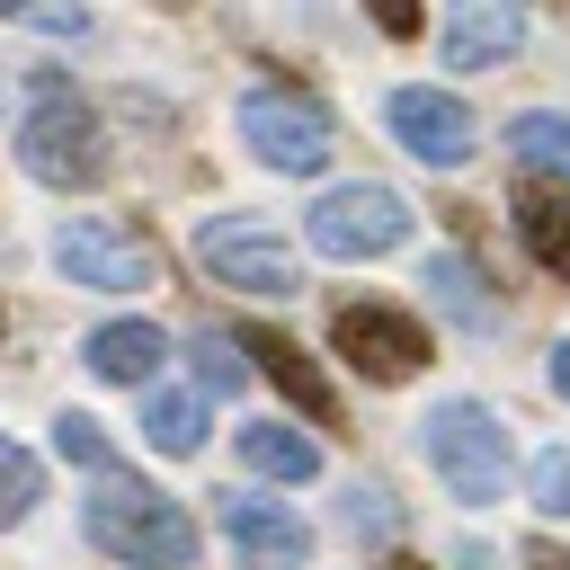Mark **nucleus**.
<instances>
[{
    "label": "nucleus",
    "mask_w": 570,
    "mask_h": 570,
    "mask_svg": "<svg viewBox=\"0 0 570 570\" xmlns=\"http://www.w3.org/2000/svg\"><path fill=\"white\" fill-rule=\"evenodd\" d=\"M80 525H89V543L116 552L125 570H196V525H187V508H178L169 490H151V481L107 472V481L89 490Z\"/></svg>",
    "instance_id": "1"
},
{
    "label": "nucleus",
    "mask_w": 570,
    "mask_h": 570,
    "mask_svg": "<svg viewBox=\"0 0 570 570\" xmlns=\"http://www.w3.org/2000/svg\"><path fill=\"white\" fill-rule=\"evenodd\" d=\"M18 160L45 187H98L107 178V134H98L89 98H71L62 80H45L36 107H27V125H18Z\"/></svg>",
    "instance_id": "2"
},
{
    "label": "nucleus",
    "mask_w": 570,
    "mask_h": 570,
    "mask_svg": "<svg viewBox=\"0 0 570 570\" xmlns=\"http://www.w3.org/2000/svg\"><path fill=\"white\" fill-rule=\"evenodd\" d=\"M419 445L436 463V481L463 499V508H490L508 490V428L481 410V401H436L419 419Z\"/></svg>",
    "instance_id": "3"
},
{
    "label": "nucleus",
    "mask_w": 570,
    "mask_h": 570,
    "mask_svg": "<svg viewBox=\"0 0 570 570\" xmlns=\"http://www.w3.org/2000/svg\"><path fill=\"white\" fill-rule=\"evenodd\" d=\"M196 258H205V276L232 285V294H303V258H294L285 232L258 223V214H205V223H196Z\"/></svg>",
    "instance_id": "4"
},
{
    "label": "nucleus",
    "mask_w": 570,
    "mask_h": 570,
    "mask_svg": "<svg viewBox=\"0 0 570 570\" xmlns=\"http://www.w3.org/2000/svg\"><path fill=\"white\" fill-rule=\"evenodd\" d=\"M53 258H62V276L89 285V294H142V285H160L151 240H142L134 223H116V214H80V223H62V232H53Z\"/></svg>",
    "instance_id": "5"
},
{
    "label": "nucleus",
    "mask_w": 570,
    "mask_h": 570,
    "mask_svg": "<svg viewBox=\"0 0 570 570\" xmlns=\"http://www.w3.org/2000/svg\"><path fill=\"white\" fill-rule=\"evenodd\" d=\"M303 232H312L321 258H383V249L410 240V205H401L392 187L356 178V187H330V196L303 214Z\"/></svg>",
    "instance_id": "6"
},
{
    "label": "nucleus",
    "mask_w": 570,
    "mask_h": 570,
    "mask_svg": "<svg viewBox=\"0 0 570 570\" xmlns=\"http://www.w3.org/2000/svg\"><path fill=\"white\" fill-rule=\"evenodd\" d=\"M240 142L267 160V169H294V178H312L321 160H330V116H321V98H303V89H249L240 98Z\"/></svg>",
    "instance_id": "7"
},
{
    "label": "nucleus",
    "mask_w": 570,
    "mask_h": 570,
    "mask_svg": "<svg viewBox=\"0 0 570 570\" xmlns=\"http://www.w3.org/2000/svg\"><path fill=\"white\" fill-rule=\"evenodd\" d=\"M330 347L365 374V383H410L428 365V330L392 303H338L330 312Z\"/></svg>",
    "instance_id": "8"
},
{
    "label": "nucleus",
    "mask_w": 570,
    "mask_h": 570,
    "mask_svg": "<svg viewBox=\"0 0 570 570\" xmlns=\"http://www.w3.org/2000/svg\"><path fill=\"white\" fill-rule=\"evenodd\" d=\"M383 116H392L401 151H410V160H428V169H463V160H472V142H481L472 107H463L454 89H428V80L392 89V98H383Z\"/></svg>",
    "instance_id": "9"
},
{
    "label": "nucleus",
    "mask_w": 570,
    "mask_h": 570,
    "mask_svg": "<svg viewBox=\"0 0 570 570\" xmlns=\"http://www.w3.org/2000/svg\"><path fill=\"white\" fill-rule=\"evenodd\" d=\"M223 534L240 552V570H303L312 561V525L285 508V499H258V490H223Z\"/></svg>",
    "instance_id": "10"
},
{
    "label": "nucleus",
    "mask_w": 570,
    "mask_h": 570,
    "mask_svg": "<svg viewBox=\"0 0 570 570\" xmlns=\"http://www.w3.org/2000/svg\"><path fill=\"white\" fill-rule=\"evenodd\" d=\"M232 338H240V356H258V374H267V383H276V392H285V401H294L312 428H330V419H338V401H330L321 365H312V356H303L285 330H232Z\"/></svg>",
    "instance_id": "11"
},
{
    "label": "nucleus",
    "mask_w": 570,
    "mask_h": 570,
    "mask_svg": "<svg viewBox=\"0 0 570 570\" xmlns=\"http://www.w3.org/2000/svg\"><path fill=\"white\" fill-rule=\"evenodd\" d=\"M517 36H525L517 9H499V0H463V9L445 18V71H490L499 53H517Z\"/></svg>",
    "instance_id": "12"
},
{
    "label": "nucleus",
    "mask_w": 570,
    "mask_h": 570,
    "mask_svg": "<svg viewBox=\"0 0 570 570\" xmlns=\"http://www.w3.org/2000/svg\"><path fill=\"white\" fill-rule=\"evenodd\" d=\"M419 285H428V303H436L454 330H499V294L481 285V267H472L463 249H436V258L419 267Z\"/></svg>",
    "instance_id": "13"
},
{
    "label": "nucleus",
    "mask_w": 570,
    "mask_h": 570,
    "mask_svg": "<svg viewBox=\"0 0 570 570\" xmlns=\"http://www.w3.org/2000/svg\"><path fill=\"white\" fill-rule=\"evenodd\" d=\"M89 374H107V383H151L160 374V356H169V330H151V321H107V330H89Z\"/></svg>",
    "instance_id": "14"
},
{
    "label": "nucleus",
    "mask_w": 570,
    "mask_h": 570,
    "mask_svg": "<svg viewBox=\"0 0 570 570\" xmlns=\"http://www.w3.org/2000/svg\"><path fill=\"white\" fill-rule=\"evenodd\" d=\"M517 240L534 249V267H552L570 285V196L561 187H517Z\"/></svg>",
    "instance_id": "15"
},
{
    "label": "nucleus",
    "mask_w": 570,
    "mask_h": 570,
    "mask_svg": "<svg viewBox=\"0 0 570 570\" xmlns=\"http://www.w3.org/2000/svg\"><path fill=\"white\" fill-rule=\"evenodd\" d=\"M240 463H249V472H267V481H312V472H321V445H312L303 428L258 419V428H240Z\"/></svg>",
    "instance_id": "16"
},
{
    "label": "nucleus",
    "mask_w": 570,
    "mask_h": 570,
    "mask_svg": "<svg viewBox=\"0 0 570 570\" xmlns=\"http://www.w3.org/2000/svg\"><path fill=\"white\" fill-rule=\"evenodd\" d=\"M508 160H517L525 178H570V116L525 107V116L508 125Z\"/></svg>",
    "instance_id": "17"
},
{
    "label": "nucleus",
    "mask_w": 570,
    "mask_h": 570,
    "mask_svg": "<svg viewBox=\"0 0 570 570\" xmlns=\"http://www.w3.org/2000/svg\"><path fill=\"white\" fill-rule=\"evenodd\" d=\"M142 436H151L160 454H196L205 419H196V401H178V392H151V401H142Z\"/></svg>",
    "instance_id": "18"
},
{
    "label": "nucleus",
    "mask_w": 570,
    "mask_h": 570,
    "mask_svg": "<svg viewBox=\"0 0 570 570\" xmlns=\"http://www.w3.org/2000/svg\"><path fill=\"white\" fill-rule=\"evenodd\" d=\"M53 445H62V463H89L98 481L116 472V445H107V428H98L89 410H62V419H53Z\"/></svg>",
    "instance_id": "19"
},
{
    "label": "nucleus",
    "mask_w": 570,
    "mask_h": 570,
    "mask_svg": "<svg viewBox=\"0 0 570 570\" xmlns=\"http://www.w3.org/2000/svg\"><path fill=\"white\" fill-rule=\"evenodd\" d=\"M196 383H205L214 401H232V392L249 383V365H240V338H232V330H223V338H214V330L196 338Z\"/></svg>",
    "instance_id": "20"
},
{
    "label": "nucleus",
    "mask_w": 570,
    "mask_h": 570,
    "mask_svg": "<svg viewBox=\"0 0 570 570\" xmlns=\"http://www.w3.org/2000/svg\"><path fill=\"white\" fill-rule=\"evenodd\" d=\"M36 490H45V472H36V454L0 436V525H18V517L36 508Z\"/></svg>",
    "instance_id": "21"
},
{
    "label": "nucleus",
    "mask_w": 570,
    "mask_h": 570,
    "mask_svg": "<svg viewBox=\"0 0 570 570\" xmlns=\"http://www.w3.org/2000/svg\"><path fill=\"white\" fill-rule=\"evenodd\" d=\"M525 490H534V508H543V517H570V445H543V454H534V472H525Z\"/></svg>",
    "instance_id": "22"
},
{
    "label": "nucleus",
    "mask_w": 570,
    "mask_h": 570,
    "mask_svg": "<svg viewBox=\"0 0 570 570\" xmlns=\"http://www.w3.org/2000/svg\"><path fill=\"white\" fill-rule=\"evenodd\" d=\"M383 534V490H347V534Z\"/></svg>",
    "instance_id": "23"
},
{
    "label": "nucleus",
    "mask_w": 570,
    "mask_h": 570,
    "mask_svg": "<svg viewBox=\"0 0 570 570\" xmlns=\"http://www.w3.org/2000/svg\"><path fill=\"white\" fill-rule=\"evenodd\" d=\"M525 570H570V552L561 543H525Z\"/></svg>",
    "instance_id": "24"
},
{
    "label": "nucleus",
    "mask_w": 570,
    "mask_h": 570,
    "mask_svg": "<svg viewBox=\"0 0 570 570\" xmlns=\"http://www.w3.org/2000/svg\"><path fill=\"white\" fill-rule=\"evenodd\" d=\"M552 392H561V401H570V338H561V347H552Z\"/></svg>",
    "instance_id": "25"
},
{
    "label": "nucleus",
    "mask_w": 570,
    "mask_h": 570,
    "mask_svg": "<svg viewBox=\"0 0 570 570\" xmlns=\"http://www.w3.org/2000/svg\"><path fill=\"white\" fill-rule=\"evenodd\" d=\"M383 570H428V561H410V552H392V561H383Z\"/></svg>",
    "instance_id": "26"
},
{
    "label": "nucleus",
    "mask_w": 570,
    "mask_h": 570,
    "mask_svg": "<svg viewBox=\"0 0 570 570\" xmlns=\"http://www.w3.org/2000/svg\"><path fill=\"white\" fill-rule=\"evenodd\" d=\"M0 330H9V312H0Z\"/></svg>",
    "instance_id": "27"
}]
</instances>
